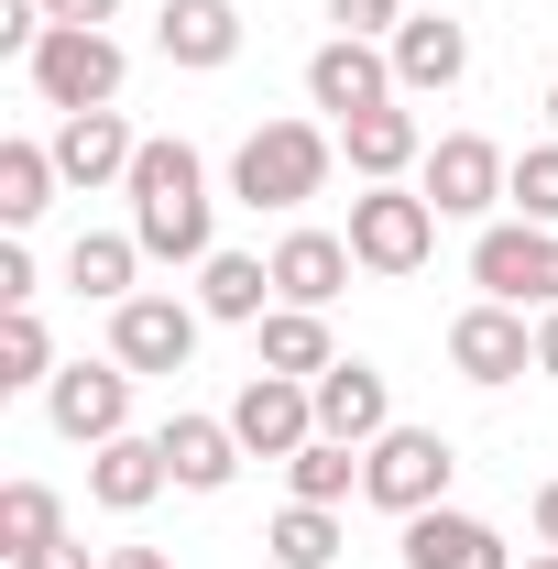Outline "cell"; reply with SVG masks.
<instances>
[{
    "instance_id": "1f68e13d",
    "label": "cell",
    "mask_w": 558,
    "mask_h": 569,
    "mask_svg": "<svg viewBox=\"0 0 558 569\" xmlns=\"http://www.w3.org/2000/svg\"><path fill=\"white\" fill-rule=\"evenodd\" d=\"M33 296H44V284H33V252L0 241V307H33Z\"/></svg>"
},
{
    "instance_id": "9c48e42d",
    "label": "cell",
    "mask_w": 558,
    "mask_h": 569,
    "mask_svg": "<svg viewBox=\"0 0 558 569\" xmlns=\"http://www.w3.org/2000/svg\"><path fill=\"white\" fill-rule=\"evenodd\" d=\"M504 176H515V153L482 142V132H438L427 164H417V187H427L438 219H492V209H504Z\"/></svg>"
},
{
    "instance_id": "4fadbf2b",
    "label": "cell",
    "mask_w": 558,
    "mask_h": 569,
    "mask_svg": "<svg viewBox=\"0 0 558 569\" xmlns=\"http://www.w3.org/2000/svg\"><path fill=\"white\" fill-rule=\"evenodd\" d=\"M383 56H395V88H406V99H449V88L471 77V33H460L449 11H406Z\"/></svg>"
},
{
    "instance_id": "f35d334b",
    "label": "cell",
    "mask_w": 558,
    "mask_h": 569,
    "mask_svg": "<svg viewBox=\"0 0 558 569\" xmlns=\"http://www.w3.org/2000/svg\"><path fill=\"white\" fill-rule=\"evenodd\" d=\"M548 142H558V88H548Z\"/></svg>"
},
{
    "instance_id": "d6a6232c",
    "label": "cell",
    "mask_w": 558,
    "mask_h": 569,
    "mask_svg": "<svg viewBox=\"0 0 558 569\" xmlns=\"http://www.w3.org/2000/svg\"><path fill=\"white\" fill-rule=\"evenodd\" d=\"M44 22H88V33H110V22H121V0H44Z\"/></svg>"
},
{
    "instance_id": "e575fe53",
    "label": "cell",
    "mask_w": 558,
    "mask_h": 569,
    "mask_svg": "<svg viewBox=\"0 0 558 569\" xmlns=\"http://www.w3.org/2000/svg\"><path fill=\"white\" fill-rule=\"evenodd\" d=\"M537 548H558V482H537Z\"/></svg>"
},
{
    "instance_id": "e0dca14e",
    "label": "cell",
    "mask_w": 558,
    "mask_h": 569,
    "mask_svg": "<svg viewBox=\"0 0 558 569\" xmlns=\"http://www.w3.org/2000/svg\"><path fill=\"white\" fill-rule=\"evenodd\" d=\"M383 427H395V383H383L372 361H350V351H340L329 372H318V438H340V449H372Z\"/></svg>"
},
{
    "instance_id": "5bb4252c",
    "label": "cell",
    "mask_w": 558,
    "mask_h": 569,
    "mask_svg": "<svg viewBox=\"0 0 558 569\" xmlns=\"http://www.w3.org/2000/svg\"><path fill=\"white\" fill-rule=\"evenodd\" d=\"M132 164H142V132L121 110H67L56 121V176L67 187H132Z\"/></svg>"
},
{
    "instance_id": "f1b7e54d",
    "label": "cell",
    "mask_w": 558,
    "mask_h": 569,
    "mask_svg": "<svg viewBox=\"0 0 558 569\" xmlns=\"http://www.w3.org/2000/svg\"><path fill=\"white\" fill-rule=\"evenodd\" d=\"M285 493H296V503H350V493H361V449H340V438H307V449L285 460Z\"/></svg>"
},
{
    "instance_id": "83f0119b",
    "label": "cell",
    "mask_w": 558,
    "mask_h": 569,
    "mask_svg": "<svg viewBox=\"0 0 558 569\" xmlns=\"http://www.w3.org/2000/svg\"><path fill=\"white\" fill-rule=\"evenodd\" d=\"M56 537H67V503L44 493V482H0V559H33Z\"/></svg>"
},
{
    "instance_id": "d6986e66",
    "label": "cell",
    "mask_w": 558,
    "mask_h": 569,
    "mask_svg": "<svg viewBox=\"0 0 558 569\" xmlns=\"http://www.w3.org/2000/svg\"><path fill=\"white\" fill-rule=\"evenodd\" d=\"M263 263H275V296H285V307H329V296L361 274V263H350V230H285Z\"/></svg>"
},
{
    "instance_id": "d590c367",
    "label": "cell",
    "mask_w": 558,
    "mask_h": 569,
    "mask_svg": "<svg viewBox=\"0 0 558 569\" xmlns=\"http://www.w3.org/2000/svg\"><path fill=\"white\" fill-rule=\"evenodd\" d=\"M537 372H548V383H558V307H548V318H537Z\"/></svg>"
},
{
    "instance_id": "603a6c76",
    "label": "cell",
    "mask_w": 558,
    "mask_h": 569,
    "mask_svg": "<svg viewBox=\"0 0 558 569\" xmlns=\"http://www.w3.org/2000/svg\"><path fill=\"white\" fill-rule=\"evenodd\" d=\"M252 372H296V383H318L329 361H340V340H329V307H275L263 329H252Z\"/></svg>"
},
{
    "instance_id": "836d02e7",
    "label": "cell",
    "mask_w": 558,
    "mask_h": 569,
    "mask_svg": "<svg viewBox=\"0 0 558 569\" xmlns=\"http://www.w3.org/2000/svg\"><path fill=\"white\" fill-rule=\"evenodd\" d=\"M11 569H88V548H77V537H56V548H33V559H11Z\"/></svg>"
},
{
    "instance_id": "7402d4cb",
    "label": "cell",
    "mask_w": 558,
    "mask_h": 569,
    "mask_svg": "<svg viewBox=\"0 0 558 569\" xmlns=\"http://www.w3.org/2000/svg\"><path fill=\"white\" fill-rule=\"evenodd\" d=\"M198 307H209L219 329H263L285 296H275V263H252V252H209L198 263Z\"/></svg>"
},
{
    "instance_id": "484cf974",
    "label": "cell",
    "mask_w": 558,
    "mask_h": 569,
    "mask_svg": "<svg viewBox=\"0 0 558 569\" xmlns=\"http://www.w3.org/2000/svg\"><path fill=\"white\" fill-rule=\"evenodd\" d=\"M67 361H56V329L33 307H0V395H44Z\"/></svg>"
},
{
    "instance_id": "ac0fdd59",
    "label": "cell",
    "mask_w": 558,
    "mask_h": 569,
    "mask_svg": "<svg viewBox=\"0 0 558 569\" xmlns=\"http://www.w3.org/2000/svg\"><path fill=\"white\" fill-rule=\"evenodd\" d=\"M153 438H165V460H176V493H230V482H241V460H252L230 417H165Z\"/></svg>"
},
{
    "instance_id": "8d00e7d4",
    "label": "cell",
    "mask_w": 558,
    "mask_h": 569,
    "mask_svg": "<svg viewBox=\"0 0 558 569\" xmlns=\"http://www.w3.org/2000/svg\"><path fill=\"white\" fill-rule=\"evenodd\" d=\"M99 569H176V559H165V548H110Z\"/></svg>"
},
{
    "instance_id": "5b68a950",
    "label": "cell",
    "mask_w": 558,
    "mask_h": 569,
    "mask_svg": "<svg viewBox=\"0 0 558 569\" xmlns=\"http://www.w3.org/2000/svg\"><path fill=\"white\" fill-rule=\"evenodd\" d=\"M438 252V209H427V187H361L350 198V263L383 284H406Z\"/></svg>"
},
{
    "instance_id": "6da1fadb",
    "label": "cell",
    "mask_w": 558,
    "mask_h": 569,
    "mask_svg": "<svg viewBox=\"0 0 558 569\" xmlns=\"http://www.w3.org/2000/svg\"><path fill=\"white\" fill-rule=\"evenodd\" d=\"M209 164H198V142H142L132 164V241L153 263H209Z\"/></svg>"
},
{
    "instance_id": "3957f363",
    "label": "cell",
    "mask_w": 558,
    "mask_h": 569,
    "mask_svg": "<svg viewBox=\"0 0 558 569\" xmlns=\"http://www.w3.org/2000/svg\"><path fill=\"white\" fill-rule=\"evenodd\" d=\"M22 77H33V99L67 121V110H121V77H132V56H121V33H88V22H56L33 56H22Z\"/></svg>"
},
{
    "instance_id": "4316f807",
    "label": "cell",
    "mask_w": 558,
    "mask_h": 569,
    "mask_svg": "<svg viewBox=\"0 0 558 569\" xmlns=\"http://www.w3.org/2000/svg\"><path fill=\"white\" fill-rule=\"evenodd\" d=\"M263 548H275V569H329L350 548V537H340V503H285L275 526H263Z\"/></svg>"
},
{
    "instance_id": "ba28073f",
    "label": "cell",
    "mask_w": 558,
    "mask_h": 569,
    "mask_svg": "<svg viewBox=\"0 0 558 569\" xmlns=\"http://www.w3.org/2000/svg\"><path fill=\"white\" fill-rule=\"evenodd\" d=\"M132 361H67L56 383H44V417H56V438H77V449H110V438H132Z\"/></svg>"
},
{
    "instance_id": "8992f818",
    "label": "cell",
    "mask_w": 558,
    "mask_h": 569,
    "mask_svg": "<svg viewBox=\"0 0 558 569\" xmlns=\"http://www.w3.org/2000/svg\"><path fill=\"white\" fill-rule=\"evenodd\" d=\"M471 284H482L492 307H558V230L537 219H482V241H471Z\"/></svg>"
},
{
    "instance_id": "d4e9b609",
    "label": "cell",
    "mask_w": 558,
    "mask_h": 569,
    "mask_svg": "<svg viewBox=\"0 0 558 569\" xmlns=\"http://www.w3.org/2000/svg\"><path fill=\"white\" fill-rule=\"evenodd\" d=\"M56 142H0V230H33V219L56 209Z\"/></svg>"
},
{
    "instance_id": "7c38bea8",
    "label": "cell",
    "mask_w": 558,
    "mask_h": 569,
    "mask_svg": "<svg viewBox=\"0 0 558 569\" xmlns=\"http://www.w3.org/2000/svg\"><path fill=\"white\" fill-rule=\"evenodd\" d=\"M230 427H241L252 460H296V449L318 438V383H296V372H252V383L230 395Z\"/></svg>"
},
{
    "instance_id": "7a4b0ae2",
    "label": "cell",
    "mask_w": 558,
    "mask_h": 569,
    "mask_svg": "<svg viewBox=\"0 0 558 569\" xmlns=\"http://www.w3.org/2000/svg\"><path fill=\"white\" fill-rule=\"evenodd\" d=\"M329 153H340V132H318V121H263L230 153V198L241 209H307L329 187Z\"/></svg>"
},
{
    "instance_id": "277c9868",
    "label": "cell",
    "mask_w": 558,
    "mask_h": 569,
    "mask_svg": "<svg viewBox=\"0 0 558 569\" xmlns=\"http://www.w3.org/2000/svg\"><path fill=\"white\" fill-rule=\"evenodd\" d=\"M449 482H460V449H449L438 427H383V438L361 449V493L383 503L395 526L427 515V503H449Z\"/></svg>"
},
{
    "instance_id": "ffe728a7",
    "label": "cell",
    "mask_w": 558,
    "mask_h": 569,
    "mask_svg": "<svg viewBox=\"0 0 558 569\" xmlns=\"http://www.w3.org/2000/svg\"><path fill=\"white\" fill-rule=\"evenodd\" d=\"M406 569H515V559H504V537H492L482 515L427 503V515H406Z\"/></svg>"
},
{
    "instance_id": "cb8c5ba5",
    "label": "cell",
    "mask_w": 558,
    "mask_h": 569,
    "mask_svg": "<svg viewBox=\"0 0 558 569\" xmlns=\"http://www.w3.org/2000/svg\"><path fill=\"white\" fill-rule=\"evenodd\" d=\"M142 263H153V252H142L132 230H77V241H67V284L88 296V307H121V296H142V284H132Z\"/></svg>"
},
{
    "instance_id": "9a60e30c",
    "label": "cell",
    "mask_w": 558,
    "mask_h": 569,
    "mask_svg": "<svg viewBox=\"0 0 558 569\" xmlns=\"http://www.w3.org/2000/svg\"><path fill=\"white\" fill-rule=\"evenodd\" d=\"M153 56L187 67V77H219L241 56V0H165L153 11Z\"/></svg>"
},
{
    "instance_id": "f546056e",
    "label": "cell",
    "mask_w": 558,
    "mask_h": 569,
    "mask_svg": "<svg viewBox=\"0 0 558 569\" xmlns=\"http://www.w3.org/2000/svg\"><path fill=\"white\" fill-rule=\"evenodd\" d=\"M504 209L537 219V230H558V142H526V153H515V176H504Z\"/></svg>"
},
{
    "instance_id": "44dd1931",
    "label": "cell",
    "mask_w": 558,
    "mask_h": 569,
    "mask_svg": "<svg viewBox=\"0 0 558 569\" xmlns=\"http://www.w3.org/2000/svg\"><path fill=\"white\" fill-rule=\"evenodd\" d=\"M165 482H176L165 438H110V449H88V503H99V515H142Z\"/></svg>"
},
{
    "instance_id": "52a82bcc",
    "label": "cell",
    "mask_w": 558,
    "mask_h": 569,
    "mask_svg": "<svg viewBox=\"0 0 558 569\" xmlns=\"http://www.w3.org/2000/svg\"><path fill=\"white\" fill-rule=\"evenodd\" d=\"M198 329H209L198 296H153V284H142V296L110 307V361H132L142 383H153V372H187V361H198Z\"/></svg>"
},
{
    "instance_id": "30bf717a",
    "label": "cell",
    "mask_w": 558,
    "mask_h": 569,
    "mask_svg": "<svg viewBox=\"0 0 558 569\" xmlns=\"http://www.w3.org/2000/svg\"><path fill=\"white\" fill-rule=\"evenodd\" d=\"M383 99H406V88H395V56H383L372 33H329V44L307 56V110L361 121V110H383Z\"/></svg>"
},
{
    "instance_id": "4dcf8cb0",
    "label": "cell",
    "mask_w": 558,
    "mask_h": 569,
    "mask_svg": "<svg viewBox=\"0 0 558 569\" xmlns=\"http://www.w3.org/2000/svg\"><path fill=\"white\" fill-rule=\"evenodd\" d=\"M329 22H340V33H372V44H395L406 0H329Z\"/></svg>"
},
{
    "instance_id": "8fae6325",
    "label": "cell",
    "mask_w": 558,
    "mask_h": 569,
    "mask_svg": "<svg viewBox=\"0 0 558 569\" xmlns=\"http://www.w3.org/2000/svg\"><path fill=\"white\" fill-rule=\"evenodd\" d=\"M449 372H460V383H526V372H537V329H526V307H460V318H449Z\"/></svg>"
},
{
    "instance_id": "74e56055",
    "label": "cell",
    "mask_w": 558,
    "mask_h": 569,
    "mask_svg": "<svg viewBox=\"0 0 558 569\" xmlns=\"http://www.w3.org/2000/svg\"><path fill=\"white\" fill-rule=\"evenodd\" d=\"M526 569H558V548H537V559H526Z\"/></svg>"
},
{
    "instance_id": "2e32d148",
    "label": "cell",
    "mask_w": 558,
    "mask_h": 569,
    "mask_svg": "<svg viewBox=\"0 0 558 569\" xmlns=\"http://www.w3.org/2000/svg\"><path fill=\"white\" fill-rule=\"evenodd\" d=\"M340 153L361 187H406L427 164V121L406 110V99H383V110H361V121H340Z\"/></svg>"
}]
</instances>
